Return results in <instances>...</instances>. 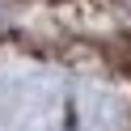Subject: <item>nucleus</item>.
<instances>
[{"instance_id":"nucleus-1","label":"nucleus","mask_w":131,"mask_h":131,"mask_svg":"<svg viewBox=\"0 0 131 131\" xmlns=\"http://www.w3.org/2000/svg\"><path fill=\"white\" fill-rule=\"evenodd\" d=\"M127 4H131V0H127Z\"/></svg>"}]
</instances>
